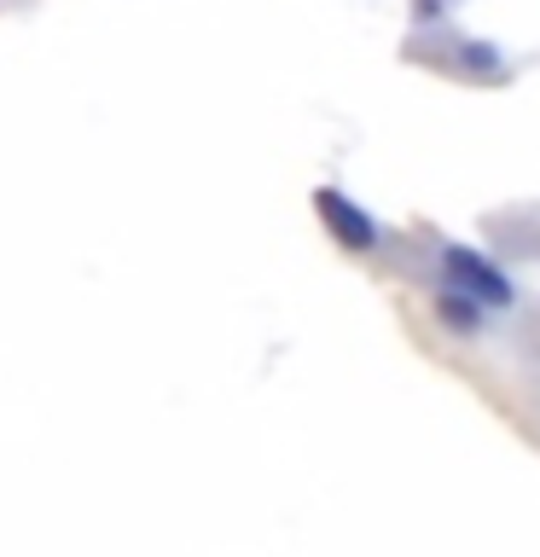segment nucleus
I'll use <instances>...</instances> for the list:
<instances>
[{
    "mask_svg": "<svg viewBox=\"0 0 540 557\" xmlns=\"http://www.w3.org/2000/svg\"><path fill=\"white\" fill-rule=\"evenodd\" d=\"M442 268H447V278L453 285H465L470 296H482V302H494V308H505L512 302V278H505L488 256H477V250H465V244H453V250L442 256Z\"/></svg>",
    "mask_w": 540,
    "mask_h": 557,
    "instance_id": "obj_1",
    "label": "nucleus"
},
{
    "mask_svg": "<svg viewBox=\"0 0 540 557\" xmlns=\"http://www.w3.org/2000/svg\"><path fill=\"white\" fill-rule=\"evenodd\" d=\"M314 209H320V221H326L343 244H348V250H366V244L378 238L372 215H366V209H355V203L343 198V191H331V186H326V191H314Z\"/></svg>",
    "mask_w": 540,
    "mask_h": 557,
    "instance_id": "obj_2",
    "label": "nucleus"
},
{
    "mask_svg": "<svg viewBox=\"0 0 540 557\" xmlns=\"http://www.w3.org/2000/svg\"><path fill=\"white\" fill-rule=\"evenodd\" d=\"M442 313H447V320L459 325V331H470V325H477V308H470V302H442Z\"/></svg>",
    "mask_w": 540,
    "mask_h": 557,
    "instance_id": "obj_3",
    "label": "nucleus"
}]
</instances>
